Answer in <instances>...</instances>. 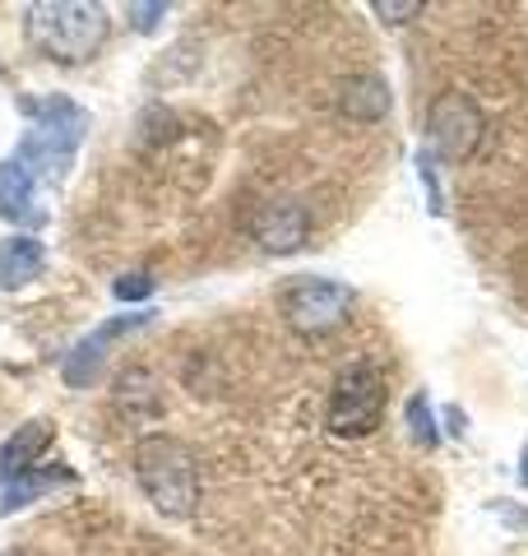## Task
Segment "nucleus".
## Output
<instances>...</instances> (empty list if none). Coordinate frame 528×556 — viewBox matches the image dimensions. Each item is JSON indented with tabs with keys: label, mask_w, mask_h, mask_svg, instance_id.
<instances>
[{
	"label": "nucleus",
	"mask_w": 528,
	"mask_h": 556,
	"mask_svg": "<svg viewBox=\"0 0 528 556\" xmlns=\"http://www.w3.org/2000/svg\"><path fill=\"white\" fill-rule=\"evenodd\" d=\"M24 116H28V130L20 139V149L10 153L33 181H47V186H61L75 167V153L84 144L93 116L88 108H79L75 98L65 93H42V98H28L24 102Z\"/></svg>",
	"instance_id": "f257e3e1"
},
{
	"label": "nucleus",
	"mask_w": 528,
	"mask_h": 556,
	"mask_svg": "<svg viewBox=\"0 0 528 556\" xmlns=\"http://www.w3.org/2000/svg\"><path fill=\"white\" fill-rule=\"evenodd\" d=\"M108 28H112L108 10L79 5V0H38V5H28V20H24L28 42L47 61H61V65H84L108 42Z\"/></svg>",
	"instance_id": "f03ea898"
},
{
	"label": "nucleus",
	"mask_w": 528,
	"mask_h": 556,
	"mask_svg": "<svg viewBox=\"0 0 528 556\" xmlns=\"http://www.w3.org/2000/svg\"><path fill=\"white\" fill-rule=\"evenodd\" d=\"M135 478L167 519H186L200 506V464L176 437H144L135 445Z\"/></svg>",
	"instance_id": "7ed1b4c3"
},
{
	"label": "nucleus",
	"mask_w": 528,
	"mask_h": 556,
	"mask_svg": "<svg viewBox=\"0 0 528 556\" xmlns=\"http://www.w3.org/2000/svg\"><path fill=\"white\" fill-rule=\"evenodd\" d=\"M385 371L380 367H348L339 371L329 390V408H325V427L334 437H372L385 417Z\"/></svg>",
	"instance_id": "20e7f679"
},
{
	"label": "nucleus",
	"mask_w": 528,
	"mask_h": 556,
	"mask_svg": "<svg viewBox=\"0 0 528 556\" xmlns=\"http://www.w3.org/2000/svg\"><path fill=\"white\" fill-rule=\"evenodd\" d=\"M278 306H284V320L297 329V334H329V329H339L352 316L357 292H352L348 283H339V278L302 274L284 288Z\"/></svg>",
	"instance_id": "39448f33"
},
{
	"label": "nucleus",
	"mask_w": 528,
	"mask_h": 556,
	"mask_svg": "<svg viewBox=\"0 0 528 556\" xmlns=\"http://www.w3.org/2000/svg\"><path fill=\"white\" fill-rule=\"evenodd\" d=\"M427 139L445 163H464L482 139V112L464 93H440L427 112Z\"/></svg>",
	"instance_id": "423d86ee"
},
{
	"label": "nucleus",
	"mask_w": 528,
	"mask_h": 556,
	"mask_svg": "<svg viewBox=\"0 0 528 556\" xmlns=\"http://www.w3.org/2000/svg\"><path fill=\"white\" fill-rule=\"evenodd\" d=\"M149 325H153V311H130V316L102 320L93 334H84V339L65 353V362H61L65 386H70V390L93 386V376L102 371V362H108V348L121 343V339H130V334H139V329H149Z\"/></svg>",
	"instance_id": "0eeeda50"
},
{
	"label": "nucleus",
	"mask_w": 528,
	"mask_h": 556,
	"mask_svg": "<svg viewBox=\"0 0 528 556\" xmlns=\"http://www.w3.org/2000/svg\"><path fill=\"white\" fill-rule=\"evenodd\" d=\"M251 232L264 251L274 255H288V251H302L306 247V232H311V214L302 204H264L260 214L251 218Z\"/></svg>",
	"instance_id": "6e6552de"
},
{
	"label": "nucleus",
	"mask_w": 528,
	"mask_h": 556,
	"mask_svg": "<svg viewBox=\"0 0 528 556\" xmlns=\"http://www.w3.org/2000/svg\"><path fill=\"white\" fill-rule=\"evenodd\" d=\"M0 218L20 223V228H38L47 218V208L38 200V181H33L14 159L0 163Z\"/></svg>",
	"instance_id": "1a4fd4ad"
},
{
	"label": "nucleus",
	"mask_w": 528,
	"mask_h": 556,
	"mask_svg": "<svg viewBox=\"0 0 528 556\" xmlns=\"http://www.w3.org/2000/svg\"><path fill=\"white\" fill-rule=\"evenodd\" d=\"M51 441H56V427H51L47 417L24 422L5 445H0V478H20V473H28V468H38V459L47 455Z\"/></svg>",
	"instance_id": "9d476101"
},
{
	"label": "nucleus",
	"mask_w": 528,
	"mask_h": 556,
	"mask_svg": "<svg viewBox=\"0 0 528 556\" xmlns=\"http://www.w3.org/2000/svg\"><path fill=\"white\" fill-rule=\"evenodd\" d=\"M47 269V251L38 237H5L0 241V292H14V288H28L33 278Z\"/></svg>",
	"instance_id": "9b49d317"
},
{
	"label": "nucleus",
	"mask_w": 528,
	"mask_h": 556,
	"mask_svg": "<svg viewBox=\"0 0 528 556\" xmlns=\"http://www.w3.org/2000/svg\"><path fill=\"white\" fill-rule=\"evenodd\" d=\"M56 486H75V473H70V468H42V464L28 468V473L5 482V492H0V515L24 510V506H33V501L51 496Z\"/></svg>",
	"instance_id": "f8f14e48"
},
{
	"label": "nucleus",
	"mask_w": 528,
	"mask_h": 556,
	"mask_svg": "<svg viewBox=\"0 0 528 556\" xmlns=\"http://www.w3.org/2000/svg\"><path fill=\"white\" fill-rule=\"evenodd\" d=\"M339 112L348 121H385L390 116V84L380 75H352L343 89H339Z\"/></svg>",
	"instance_id": "ddd939ff"
},
{
	"label": "nucleus",
	"mask_w": 528,
	"mask_h": 556,
	"mask_svg": "<svg viewBox=\"0 0 528 556\" xmlns=\"http://www.w3.org/2000/svg\"><path fill=\"white\" fill-rule=\"evenodd\" d=\"M403 413H408V431H413V441L431 450V445L440 441V431H436V413H431V404H427V394H413V399H408V408H403Z\"/></svg>",
	"instance_id": "4468645a"
},
{
	"label": "nucleus",
	"mask_w": 528,
	"mask_h": 556,
	"mask_svg": "<svg viewBox=\"0 0 528 556\" xmlns=\"http://www.w3.org/2000/svg\"><path fill=\"white\" fill-rule=\"evenodd\" d=\"M153 288H158V283H153L149 274H121L112 292H116V302H144Z\"/></svg>",
	"instance_id": "2eb2a0df"
},
{
	"label": "nucleus",
	"mask_w": 528,
	"mask_h": 556,
	"mask_svg": "<svg viewBox=\"0 0 528 556\" xmlns=\"http://www.w3.org/2000/svg\"><path fill=\"white\" fill-rule=\"evenodd\" d=\"M376 14H380L385 24H408L413 14H422V5H417V0H408V5H390V0H376Z\"/></svg>",
	"instance_id": "dca6fc26"
},
{
	"label": "nucleus",
	"mask_w": 528,
	"mask_h": 556,
	"mask_svg": "<svg viewBox=\"0 0 528 556\" xmlns=\"http://www.w3.org/2000/svg\"><path fill=\"white\" fill-rule=\"evenodd\" d=\"M163 14H167V5H130V20H135L139 33H153Z\"/></svg>",
	"instance_id": "f3484780"
},
{
	"label": "nucleus",
	"mask_w": 528,
	"mask_h": 556,
	"mask_svg": "<svg viewBox=\"0 0 528 556\" xmlns=\"http://www.w3.org/2000/svg\"><path fill=\"white\" fill-rule=\"evenodd\" d=\"M519 482L528 486V450H524V464H519Z\"/></svg>",
	"instance_id": "a211bd4d"
},
{
	"label": "nucleus",
	"mask_w": 528,
	"mask_h": 556,
	"mask_svg": "<svg viewBox=\"0 0 528 556\" xmlns=\"http://www.w3.org/2000/svg\"><path fill=\"white\" fill-rule=\"evenodd\" d=\"M0 556H10V552H0Z\"/></svg>",
	"instance_id": "6ab92c4d"
}]
</instances>
